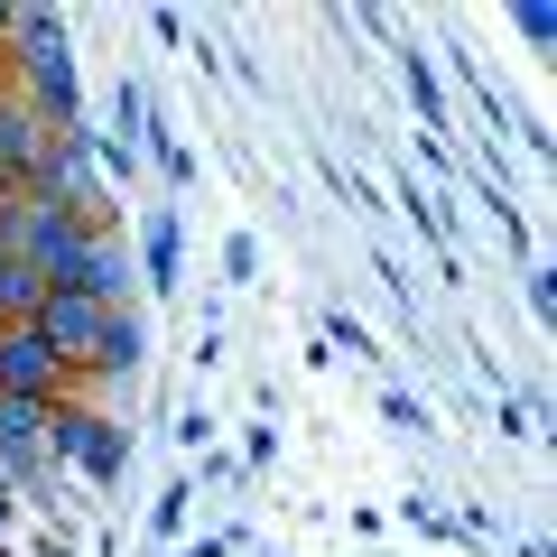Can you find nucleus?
I'll list each match as a JSON object with an SVG mask.
<instances>
[{"label":"nucleus","instance_id":"1","mask_svg":"<svg viewBox=\"0 0 557 557\" xmlns=\"http://www.w3.org/2000/svg\"><path fill=\"white\" fill-rule=\"evenodd\" d=\"M47 456L84 465L94 483L121 474V456H131V437H121V418L112 409H84V399H57V418H47Z\"/></svg>","mask_w":557,"mask_h":557},{"label":"nucleus","instance_id":"2","mask_svg":"<svg viewBox=\"0 0 557 557\" xmlns=\"http://www.w3.org/2000/svg\"><path fill=\"white\" fill-rule=\"evenodd\" d=\"M28 325H38V344L84 381V372H94V354H102V325H112V307H94L84 288H47V307H38Z\"/></svg>","mask_w":557,"mask_h":557},{"label":"nucleus","instance_id":"3","mask_svg":"<svg viewBox=\"0 0 557 557\" xmlns=\"http://www.w3.org/2000/svg\"><path fill=\"white\" fill-rule=\"evenodd\" d=\"M0 399H75V372L38 344V325H0Z\"/></svg>","mask_w":557,"mask_h":557},{"label":"nucleus","instance_id":"4","mask_svg":"<svg viewBox=\"0 0 557 557\" xmlns=\"http://www.w3.org/2000/svg\"><path fill=\"white\" fill-rule=\"evenodd\" d=\"M139 354H149V325H139L131 307H112V325H102V354H94V372H84V381H94V391H121V381L139 372Z\"/></svg>","mask_w":557,"mask_h":557},{"label":"nucleus","instance_id":"5","mask_svg":"<svg viewBox=\"0 0 557 557\" xmlns=\"http://www.w3.org/2000/svg\"><path fill=\"white\" fill-rule=\"evenodd\" d=\"M177 251H186V242H177V223H168V214H149V233H139V260H149V288H177Z\"/></svg>","mask_w":557,"mask_h":557},{"label":"nucleus","instance_id":"6","mask_svg":"<svg viewBox=\"0 0 557 557\" xmlns=\"http://www.w3.org/2000/svg\"><path fill=\"white\" fill-rule=\"evenodd\" d=\"M223 270L251 278V270H260V242H251V233H233V242H223Z\"/></svg>","mask_w":557,"mask_h":557},{"label":"nucleus","instance_id":"7","mask_svg":"<svg viewBox=\"0 0 557 557\" xmlns=\"http://www.w3.org/2000/svg\"><path fill=\"white\" fill-rule=\"evenodd\" d=\"M0 205H10V186H0Z\"/></svg>","mask_w":557,"mask_h":557},{"label":"nucleus","instance_id":"8","mask_svg":"<svg viewBox=\"0 0 557 557\" xmlns=\"http://www.w3.org/2000/svg\"><path fill=\"white\" fill-rule=\"evenodd\" d=\"M0 325H10V317H0Z\"/></svg>","mask_w":557,"mask_h":557}]
</instances>
